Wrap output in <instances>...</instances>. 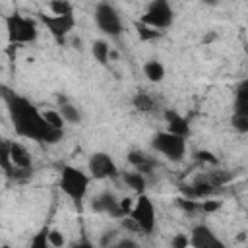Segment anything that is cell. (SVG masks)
<instances>
[{
    "instance_id": "1",
    "label": "cell",
    "mask_w": 248,
    "mask_h": 248,
    "mask_svg": "<svg viewBox=\"0 0 248 248\" xmlns=\"http://www.w3.org/2000/svg\"><path fill=\"white\" fill-rule=\"evenodd\" d=\"M6 105L10 110V118L14 122L16 134H19L21 138L35 140V141H46V143H54L62 138L64 132L52 128L45 120L43 110H39L27 99L17 97V95H6Z\"/></svg>"
},
{
    "instance_id": "2",
    "label": "cell",
    "mask_w": 248,
    "mask_h": 248,
    "mask_svg": "<svg viewBox=\"0 0 248 248\" xmlns=\"http://www.w3.org/2000/svg\"><path fill=\"white\" fill-rule=\"evenodd\" d=\"M89 182H91V174L79 170L78 167L66 165L60 170V190L76 203L83 202V198L89 192Z\"/></svg>"
},
{
    "instance_id": "3",
    "label": "cell",
    "mask_w": 248,
    "mask_h": 248,
    "mask_svg": "<svg viewBox=\"0 0 248 248\" xmlns=\"http://www.w3.org/2000/svg\"><path fill=\"white\" fill-rule=\"evenodd\" d=\"M155 223H157V215H155L153 202L145 194H140L134 202V207H132L130 215L126 217V225L130 229H134L136 232L149 234V232H153Z\"/></svg>"
},
{
    "instance_id": "4",
    "label": "cell",
    "mask_w": 248,
    "mask_h": 248,
    "mask_svg": "<svg viewBox=\"0 0 248 248\" xmlns=\"http://www.w3.org/2000/svg\"><path fill=\"white\" fill-rule=\"evenodd\" d=\"M151 147L159 155H163L165 159H169L172 163H178L186 155V138L180 136V134L169 132V130H161L153 136Z\"/></svg>"
},
{
    "instance_id": "5",
    "label": "cell",
    "mask_w": 248,
    "mask_h": 248,
    "mask_svg": "<svg viewBox=\"0 0 248 248\" xmlns=\"http://www.w3.org/2000/svg\"><path fill=\"white\" fill-rule=\"evenodd\" d=\"M6 33H8L10 43H16V45L33 43L39 35L35 19L21 16V14H12L6 17Z\"/></svg>"
},
{
    "instance_id": "6",
    "label": "cell",
    "mask_w": 248,
    "mask_h": 248,
    "mask_svg": "<svg viewBox=\"0 0 248 248\" xmlns=\"http://www.w3.org/2000/svg\"><path fill=\"white\" fill-rule=\"evenodd\" d=\"M172 19H174V10L169 0H151L140 21L165 31L172 23Z\"/></svg>"
},
{
    "instance_id": "7",
    "label": "cell",
    "mask_w": 248,
    "mask_h": 248,
    "mask_svg": "<svg viewBox=\"0 0 248 248\" xmlns=\"http://www.w3.org/2000/svg\"><path fill=\"white\" fill-rule=\"evenodd\" d=\"M93 17H95L97 27L105 35H108V37H118L120 35V31H122V19H120L118 12L108 2H99L95 6Z\"/></svg>"
},
{
    "instance_id": "8",
    "label": "cell",
    "mask_w": 248,
    "mask_h": 248,
    "mask_svg": "<svg viewBox=\"0 0 248 248\" xmlns=\"http://www.w3.org/2000/svg\"><path fill=\"white\" fill-rule=\"evenodd\" d=\"M87 170H89L91 178H97V180H107V178H114L120 174L114 159L105 151H97L89 157Z\"/></svg>"
},
{
    "instance_id": "9",
    "label": "cell",
    "mask_w": 248,
    "mask_h": 248,
    "mask_svg": "<svg viewBox=\"0 0 248 248\" xmlns=\"http://www.w3.org/2000/svg\"><path fill=\"white\" fill-rule=\"evenodd\" d=\"M41 21L43 25L46 27V31L58 39V41H64V37L74 29L76 25V19H74V14H68V16H58V14H41Z\"/></svg>"
},
{
    "instance_id": "10",
    "label": "cell",
    "mask_w": 248,
    "mask_h": 248,
    "mask_svg": "<svg viewBox=\"0 0 248 248\" xmlns=\"http://www.w3.org/2000/svg\"><path fill=\"white\" fill-rule=\"evenodd\" d=\"M91 209L97 211V213H105L108 217H122V213H120V200L112 192H101V194L93 196Z\"/></svg>"
},
{
    "instance_id": "11",
    "label": "cell",
    "mask_w": 248,
    "mask_h": 248,
    "mask_svg": "<svg viewBox=\"0 0 248 248\" xmlns=\"http://www.w3.org/2000/svg\"><path fill=\"white\" fill-rule=\"evenodd\" d=\"M190 244L196 248H205V246H223V242L217 238V234L207 227V225H196L190 232Z\"/></svg>"
},
{
    "instance_id": "12",
    "label": "cell",
    "mask_w": 248,
    "mask_h": 248,
    "mask_svg": "<svg viewBox=\"0 0 248 248\" xmlns=\"http://www.w3.org/2000/svg\"><path fill=\"white\" fill-rule=\"evenodd\" d=\"M165 122H167V130L169 132H174V134H180V136H188L190 134V126H188V120L178 114L176 110H167L165 112Z\"/></svg>"
},
{
    "instance_id": "13",
    "label": "cell",
    "mask_w": 248,
    "mask_h": 248,
    "mask_svg": "<svg viewBox=\"0 0 248 248\" xmlns=\"http://www.w3.org/2000/svg\"><path fill=\"white\" fill-rule=\"evenodd\" d=\"M122 182H124L130 190H134V192H138V194H143V190H145V186H147L145 174H143L141 170H138V169L122 172Z\"/></svg>"
},
{
    "instance_id": "14",
    "label": "cell",
    "mask_w": 248,
    "mask_h": 248,
    "mask_svg": "<svg viewBox=\"0 0 248 248\" xmlns=\"http://www.w3.org/2000/svg\"><path fill=\"white\" fill-rule=\"evenodd\" d=\"M128 161H130V165H132L134 169L141 170L143 174L151 172V169H153V159H151L149 155H145L141 149H132V151L128 153Z\"/></svg>"
},
{
    "instance_id": "15",
    "label": "cell",
    "mask_w": 248,
    "mask_h": 248,
    "mask_svg": "<svg viewBox=\"0 0 248 248\" xmlns=\"http://www.w3.org/2000/svg\"><path fill=\"white\" fill-rule=\"evenodd\" d=\"M165 66L159 62V60H147L145 64H143V76L149 79V81H153V83H159V81H163L165 79Z\"/></svg>"
},
{
    "instance_id": "16",
    "label": "cell",
    "mask_w": 248,
    "mask_h": 248,
    "mask_svg": "<svg viewBox=\"0 0 248 248\" xmlns=\"http://www.w3.org/2000/svg\"><path fill=\"white\" fill-rule=\"evenodd\" d=\"M58 101H60V107H58V110L62 112L64 120H66L68 124H76V122H79L81 114H79V110L76 108V105H72V103H70L66 97H60Z\"/></svg>"
},
{
    "instance_id": "17",
    "label": "cell",
    "mask_w": 248,
    "mask_h": 248,
    "mask_svg": "<svg viewBox=\"0 0 248 248\" xmlns=\"http://www.w3.org/2000/svg\"><path fill=\"white\" fill-rule=\"evenodd\" d=\"M132 105H134V108H138L140 112H151V110H155V107H157L155 99H153L149 93H136L134 99H132Z\"/></svg>"
},
{
    "instance_id": "18",
    "label": "cell",
    "mask_w": 248,
    "mask_h": 248,
    "mask_svg": "<svg viewBox=\"0 0 248 248\" xmlns=\"http://www.w3.org/2000/svg\"><path fill=\"white\" fill-rule=\"evenodd\" d=\"M91 52H93V56H95L97 62L107 64L108 62V56H110V46H108L107 41H95L93 46H91Z\"/></svg>"
},
{
    "instance_id": "19",
    "label": "cell",
    "mask_w": 248,
    "mask_h": 248,
    "mask_svg": "<svg viewBox=\"0 0 248 248\" xmlns=\"http://www.w3.org/2000/svg\"><path fill=\"white\" fill-rule=\"evenodd\" d=\"M205 176V180L213 186V188H221L223 184H227L229 180H231V174L227 172V170H223V169H215V170H211V172H207V174H203Z\"/></svg>"
},
{
    "instance_id": "20",
    "label": "cell",
    "mask_w": 248,
    "mask_h": 248,
    "mask_svg": "<svg viewBox=\"0 0 248 248\" xmlns=\"http://www.w3.org/2000/svg\"><path fill=\"white\" fill-rule=\"evenodd\" d=\"M43 116H45V120H46L52 128L64 132V124H66V120H64L62 112H60L58 108H46V110H43Z\"/></svg>"
},
{
    "instance_id": "21",
    "label": "cell",
    "mask_w": 248,
    "mask_h": 248,
    "mask_svg": "<svg viewBox=\"0 0 248 248\" xmlns=\"http://www.w3.org/2000/svg\"><path fill=\"white\" fill-rule=\"evenodd\" d=\"M138 35L140 39L143 41H155L163 35V29H157V27H151V25H145V23H138Z\"/></svg>"
},
{
    "instance_id": "22",
    "label": "cell",
    "mask_w": 248,
    "mask_h": 248,
    "mask_svg": "<svg viewBox=\"0 0 248 248\" xmlns=\"http://www.w3.org/2000/svg\"><path fill=\"white\" fill-rule=\"evenodd\" d=\"M48 10H50V14H58V16L74 14V6L70 4V0H50Z\"/></svg>"
},
{
    "instance_id": "23",
    "label": "cell",
    "mask_w": 248,
    "mask_h": 248,
    "mask_svg": "<svg viewBox=\"0 0 248 248\" xmlns=\"http://www.w3.org/2000/svg\"><path fill=\"white\" fill-rule=\"evenodd\" d=\"M48 231L50 229H43L41 232H37L33 236V240H31V246L33 248H46V246H50L48 244Z\"/></svg>"
},
{
    "instance_id": "24",
    "label": "cell",
    "mask_w": 248,
    "mask_h": 248,
    "mask_svg": "<svg viewBox=\"0 0 248 248\" xmlns=\"http://www.w3.org/2000/svg\"><path fill=\"white\" fill-rule=\"evenodd\" d=\"M232 128L238 130V132H242V134H246L248 132V116L234 112V116H232Z\"/></svg>"
},
{
    "instance_id": "25",
    "label": "cell",
    "mask_w": 248,
    "mask_h": 248,
    "mask_svg": "<svg viewBox=\"0 0 248 248\" xmlns=\"http://www.w3.org/2000/svg\"><path fill=\"white\" fill-rule=\"evenodd\" d=\"M221 205H223V202H219V200H203L200 203V209L203 213H215V211L221 209Z\"/></svg>"
},
{
    "instance_id": "26",
    "label": "cell",
    "mask_w": 248,
    "mask_h": 248,
    "mask_svg": "<svg viewBox=\"0 0 248 248\" xmlns=\"http://www.w3.org/2000/svg\"><path fill=\"white\" fill-rule=\"evenodd\" d=\"M170 246L174 248H186V246H192L190 244V236H186V232H178L170 238Z\"/></svg>"
},
{
    "instance_id": "27",
    "label": "cell",
    "mask_w": 248,
    "mask_h": 248,
    "mask_svg": "<svg viewBox=\"0 0 248 248\" xmlns=\"http://www.w3.org/2000/svg\"><path fill=\"white\" fill-rule=\"evenodd\" d=\"M48 244L50 246H64L66 244V238H64V234L60 231L52 229V231H48Z\"/></svg>"
},
{
    "instance_id": "28",
    "label": "cell",
    "mask_w": 248,
    "mask_h": 248,
    "mask_svg": "<svg viewBox=\"0 0 248 248\" xmlns=\"http://www.w3.org/2000/svg\"><path fill=\"white\" fill-rule=\"evenodd\" d=\"M198 159H200V161H205V163H211V165L217 163V159H215L209 151H200V153H198Z\"/></svg>"
}]
</instances>
